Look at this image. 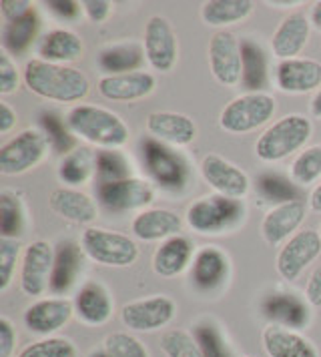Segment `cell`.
I'll list each match as a JSON object with an SVG mask.
<instances>
[{
  "instance_id": "44dd1931",
  "label": "cell",
  "mask_w": 321,
  "mask_h": 357,
  "mask_svg": "<svg viewBox=\"0 0 321 357\" xmlns=\"http://www.w3.org/2000/svg\"><path fill=\"white\" fill-rule=\"evenodd\" d=\"M183 221L169 209H147L141 211L130 223V231L141 241H165L181 235Z\"/></svg>"
},
{
  "instance_id": "6da1fadb",
  "label": "cell",
  "mask_w": 321,
  "mask_h": 357,
  "mask_svg": "<svg viewBox=\"0 0 321 357\" xmlns=\"http://www.w3.org/2000/svg\"><path fill=\"white\" fill-rule=\"evenodd\" d=\"M24 82L34 95L57 100V102H77L89 95V79L79 68L66 65H54L43 59H32L24 66Z\"/></svg>"
},
{
  "instance_id": "6f0895ef",
  "label": "cell",
  "mask_w": 321,
  "mask_h": 357,
  "mask_svg": "<svg viewBox=\"0 0 321 357\" xmlns=\"http://www.w3.org/2000/svg\"><path fill=\"white\" fill-rule=\"evenodd\" d=\"M269 4H275V6H293V4H295V2H269Z\"/></svg>"
},
{
  "instance_id": "5b68a950",
  "label": "cell",
  "mask_w": 321,
  "mask_h": 357,
  "mask_svg": "<svg viewBox=\"0 0 321 357\" xmlns=\"http://www.w3.org/2000/svg\"><path fill=\"white\" fill-rule=\"evenodd\" d=\"M80 247L87 257L107 267H128L139 257V247L128 235L109 229H87L80 237Z\"/></svg>"
},
{
  "instance_id": "ac0fdd59",
  "label": "cell",
  "mask_w": 321,
  "mask_h": 357,
  "mask_svg": "<svg viewBox=\"0 0 321 357\" xmlns=\"http://www.w3.org/2000/svg\"><path fill=\"white\" fill-rule=\"evenodd\" d=\"M304 219V201L293 199V201H288V203H279L277 207H273L271 211L263 217V223H261L263 239L269 245H279L283 241H289L295 235V231L301 227Z\"/></svg>"
},
{
  "instance_id": "f546056e",
  "label": "cell",
  "mask_w": 321,
  "mask_h": 357,
  "mask_svg": "<svg viewBox=\"0 0 321 357\" xmlns=\"http://www.w3.org/2000/svg\"><path fill=\"white\" fill-rule=\"evenodd\" d=\"M82 247H77L75 243H63L57 249L50 273V291L61 295L73 287L82 267Z\"/></svg>"
},
{
  "instance_id": "52a82bcc",
  "label": "cell",
  "mask_w": 321,
  "mask_h": 357,
  "mask_svg": "<svg viewBox=\"0 0 321 357\" xmlns=\"http://www.w3.org/2000/svg\"><path fill=\"white\" fill-rule=\"evenodd\" d=\"M275 113V98L265 93H247L233 98L219 116V125L227 132H249L263 127Z\"/></svg>"
},
{
  "instance_id": "5bb4252c",
  "label": "cell",
  "mask_w": 321,
  "mask_h": 357,
  "mask_svg": "<svg viewBox=\"0 0 321 357\" xmlns=\"http://www.w3.org/2000/svg\"><path fill=\"white\" fill-rule=\"evenodd\" d=\"M175 311L177 305L171 297L155 295L127 303L121 311V317L123 324L135 331H155L169 324L175 317Z\"/></svg>"
},
{
  "instance_id": "680465c9",
  "label": "cell",
  "mask_w": 321,
  "mask_h": 357,
  "mask_svg": "<svg viewBox=\"0 0 321 357\" xmlns=\"http://www.w3.org/2000/svg\"><path fill=\"white\" fill-rule=\"evenodd\" d=\"M91 357H109V356H107V351H98V354H93Z\"/></svg>"
},
{
  "instance_id": "7c38bea8",
  "label": "cell",
  "mask_w": 321,
  "mask_h": 357,
  "mask_svg": "<svg viewBox=\"0 0 321 357\" xmlns=\"http://www.w3.org/2000/svg\"><path fill=\"white\" fill-rule=\"evenodd\" d=\"M54 265V251L47 241H32L22 255L20 289L24 295H43L50 287V273Z\"/></svg>"
},
{
  "instance_id": "836d02e7",
  "label": "cell",
  "mask_w": 321,
  "mask_h": 357,
  "mask_svg": "<svg viewBox=\"0 0 321 357\" xmlns=\"http://www.w3.org/2000/svg\"><path fill=\"white\" fill-rule=\"evenodd\" d=\"M143 52L139 45H117L100 52V66L109 70V75H125L135 73L143 65Z\"/></svg>"
},
{
  "instance_id": "4fadbf2b",
  "label": "cell",
  "mask_w": 321,
  "mask_h": 357,
  "mask_svg": "<svg viewBox=\"0 0 321 357\" xmlns=\"http://www.w3.org/2000/svg\"><path fill=\"white\" fill-rule=\"evenodd\" d=\"M98 199L109 211L125 213L149 205L155 199V191L143 178L128 177L98 185Z\"/></svg>"
},
{
  "instance_id": "d590c367",
  "label": "cell",
  "mask_w": 321,
  "mask_h": 357,
  "mask_svg": "<svg viewBox=\"0 0 321 357\" xmlns=\"http://www.w3.org/2000/svg\"><path fill=\"white\" fill-rule=\"evenodd\" d=\"M27 211L22 201L13 191H0V235L4 239H18L24 233Z\"/></svg>"
},
{
  "instance_id": "7dc6e473",
  "label": "cell",
  "mask_w": 321,
  "mask_h": 357,
  "mask_svg": "<svg viewBox=\"0 0 321 357\" xmlns=\"http://www.w3.org/2000/svg\"><path fill=\"white\" fill-rule=\"evenodd\" d=\"M16 345V331L8 317H0V357H10Z\"/></svg>"
},
{
  "instance_id": "4316f807",
  "label": "cell",
  "mask_w": 321,
  "mask_h": 357,
  "mask_svg": "<svg viewBox=\"0 0 321 357\" xmlns=\"http://www.w3.org/2000/svg\"><path fill=\"white\" fill-rule=\"evenodd\" d=\"M48 205L50 209L61 215L66 221L73 223H93L96 219V203L87 195L80 193L77 189H68V187H59L54 189L48 197Z\"/></svg>"
},
{
  "instance_id": "60d3db41",
  "label": "cell",
  "mask_w": 321,
  "mask_h": 357,
  "mask_svg": "<svg viewBox=\"0 0 321 357\" xmlns=\"http://www.w3.org/2000/svg\"><path fill=\"white\" fill-rule=\"evenodd\" d=\"M105 351L109 357H149V351L141 341L128 333H111L105 340Z\"/></svg>"
},
{
  "instance_id": "f6af8a7d",
  "label": "cell",
  "mask_w": 321,
  "mask_h": 357,
  "mask_svg": "<svg viewBox=\"0 0 321 357\" xmlns=\"http://www.w3.org/2000/svg\"><path fill=\"white\" fill-rule=\"evenodd\" d=\"M43 123H45V129H47V137L48 141L54 145V149H59V151H63V153H70L68 149L73 146V137L66 132V129L63 127V123L59 121V116L57 114H43Z\"/></svg>"
},
{
  "instance_id": "91938a15",
  "label": "cell",
  "mask_w": 321,
  "mask_h": 357,
  "mask_svg": "<svg viewBox=\"0 0 321 357\" xmlns=\"http://www.w3.org/2000/svg\"><path fill=\"white\" fill-rule=\"evenodd\" d=\"M247 357H251V356H247Z\"/></svg>"
},
{
  "instance_id": "9c48e42d",
  "label": "cell",
  "mask_w": 321,
  "mask_h": 357,
  "mask_svg": "<svg viewBox=\"0 0 321 357\" xmlns=\"http://www.w3.org/2000/svg\"><path fill=\"white\" fill-rule=\"evenodd\" d=\"M144 56L149 65L159 73L173 70L179 59L177 34L165 17H151L144 24Z\"/></svg>"
},
{
  "instance_id": "4dcf8cb0",
  "label": "cell",
  "mask_w": 321,
  "mask_h": 357,
  "mask_svg": "<svg viewBox=\"0 0 321 357\" xmlns=\"http://www.w3.org/2000/svg\"><path fill=\"white\" fill-rule=\"evenodd\" d=\"M255 8L251 0H211L201 6V17L209 26H227L249 17Z\"/></svg>"
},
{
  "instance_id": "8fae6325",
  "label": "cell",
  "mask_w": 321,
  "mask_h": 357,
  "mask_svg": "<svg viewBox=\"0 0 321 357\" xmlns=\"http://www.w3.org/2000/svg\"><path fill=\"white\" fill-rule=\"evenodd\" d=\"M144 165L149 169V175L159 183L165 189H183L187 183V165L177 155L175 151H171L167 145H163L159 141H147L143 145Z\"/></svg>"
},
{
  "instance_id": "db71d44e",
  "label": "cell",
  "mask_w": 321,
  "mask_h": 357,
  "mask_svg": "<svg viewBox=\"0 0 321 357\" xmlns=\"http://www.w3.org/2000/svg\"><path fill=\"white\" fill-rule=\"evenodd\" d=\"M309 205H311V209L313 211H320L321 213V183L313 189V193L309 197Z\"/></svg>"
},
{
  "instance_id": "83f0119b",
  "label": "cell",
  "mask_w": 321,
  "mask_h": 357,
  "mask_svg": "<svg viewBox=\"0 0 321 357\" xmlns=\"http://www.w3.org/2000/svg\"><path fill=\"white\" fill-rule=\"evenodd\" d=\"M193 257V245L187 237L175 235L165 239L153 255V269L160 277H175L189 265Z\"/></svg>"
},
{
  "instance_id": "f35d334b",
  "label": "cell",
  "mask_w": 321,
  "mask_h": 357,
  "mask_svg": "<svg viewBox=\"0 0 321 357\" xmlns=\"http://www.w3.org/2000/svg\"><path fill=\"white\" fill-rule=\"evenodd\" d=\"M18 357H77V347L64 337H48L27 345Z\"/></svg>"
},
{
  "instance_id": "11a10c76",
  "label": "cell",
  "mask_w": 321,
  "mask_h": 357,
  "mask_svg": "<svg viewBox=\"0 0 321 357\" xmlns=\"http://www.w3.org/2000/svg\"><path fill=\"white\" fill-rule=\"evenodd\" d=\"M311 24L321 33V0L315 2L313 8H311Z\"/></svg>"
},
{
  "instance_id": "cb8c5ba5",
  "label": "cell",
  "mask_w": 321,
  "mask_h": 357,
  "mask_svg": "<svg viewBox=\"0 0 321 357\" xmlns=\"http://www.w3.org/2000/svg\"><path fill=\"white\" fill-rule=\"evenodd\" d=\"M263 313L273 325L301 329L309 324V307L293 293H273L263 301Z\"/></svg>"
},
{
  "instance_id": "e0dca14e",
  "label": "cell",
  "mask_w": 321,
  "mask_h": 357,
  "mask_svg": "<svg viewBox=\"0 0 321 357\" xmlns=\"http://www.w3.org/2000/svg\"><path fill=\"white\" fill-rule=\"evenodd\" d=\"M155 86H157L155 77L144 70H135V73H125V75H107L96 84L103 97L109 100H119V102L149 97L155 91Z\"/></svg>"
},
{
  "instance_id": "ab89813d",
  "label": "cell",
  "mask_w": 321,
  "mask_h": 357,
  "mask_svg": "<svg viewBox=\"0 0 321 357\" xmlns=\"http://www.w3.org/2000/svg\"><path fill=\"white\" fill-rule=\"evenodd\" d=\"M96 175L100 185L128 178V165L125 157L117 151H103L96 155Z\"/></svg>"
},
{
  "instance_id": "681fc988",
  "label": "cell",
  "mask_w": 321,
  "mask_h": 357,
  "mask_svg": "<svg viewBox=\"0 0 321 357\" xmlns=\"http://www.w3.org/2000/svg\"><path fill=\"white\" fill-rule=\"evenodd\" d=\"M82 10L89 17V20L103 22V20L111 17L112 6L111 2H107V0H87V2H82Z\"/></svg>"
},
{
  "instance_id": "7402d4cb",
  "label": "cell",
  "mask_w": 321,
  "mask_h": 357,
  "mask_svg": "<svg viewBox=\"0 0 321 357\" xmlns=\"http://www.w3.org/2000/svg\"><path fill=\"white\" fill-rule=\"evenodd\" d=\"M229 277V259L217 247H203L197 251L191 267L193 283L201 291H215Z\"/></svg>"
},
{
  "instance_id": "484cf974",
  "label": "cell",
  "mask_w": 321,
  "mask_h": 357,
  "mask_svg": "<svg viewBox=\"0 0 321 357\" xmlns=\"http://www.w3.org/2000/svg\"><path fill=\"white\" fill-rule=\"evenodd\" d=\"M75 313L87 325H103L111 319L112 299L103 283H87L75 297Z\"/></svg>"
},
{
  "instance_id": "e575fe53",
  "label": "cell",
  "mask_w": 321,
  "mask_h": 357,
  "mask_svg": "<svg viewBox=\"0 0 321 357\" xmlns=\"http://www.w3.org/2000/svg\"><path fill=\"white\" fill-rule=\"evenodd\" d=\"M241 54H243V79L241 82L251 93H259L267 84V65L265 54L259 45L253 40L241 43Z\"/></svg>"
},
{
  "instance_id": "ffe728a7",
  "label": "cell",
  "mask_w": 321,
  "mask_h": 357,
  "mask_svg": "<svg viewBox=\"0 0 321 357\" xmlns=\"http://www.w3.org/2000/svg\"><path fill=\"white\" fill-rule=\"evenodd\" d=\"M275 81L283 93L301 95L315 91L321 84V65L311 59L281 61L275 70Z\"/></svg>"
},
{
  "instance_id": "ee69618b",
  "label": "cell",
  "mask_w": 321,
  "mask_h": 357,
  "mask_svg": "<svg viewBox=\"0 0 321 357\" xmlns=\"http://www.w3.org/2000/svg\"><path fill=\"white\" fill-rule=\"evenodd\" d=\"M261 193L271 199V201H279V203H288L297 199L295 187L289 183L288 178L279 177V175H265L261 177Z\"/></svg>"
},
{
  "instance_id": "74e56055",
  "label": "cell",
  "mask_w": 321,
  "mask_h": 357,
  "mask_svg": "<svg viewBox=\"0 0 321 357\" xmlns=\"http://www.w3.org/2000/svg\"><path fill=\"white\" fill-rule=\"evenodd\" d=\"M160 347L167 354V357H205L195 335H191L189 331H183V329L167 331L160 340Z\"/></svg>"
},
{
  "instance_id": "9a60e30c",
  "label": "cell",
  "mask_w": 321,
  "mask_h": 357,
  "mask_svg": "<svg viewBox=\"0 0 321 357\" xmlns=\"http://www.w3.org/2000/svg\"><path fill=\"white\" fill-rule=\"evenodd\" d=\"M201 175L217 191V195L241 199L249 191V177L241 171L239 167L225 161L217 153H209L203 157Z\"/></svg>"
},
{
  "instance_id": "d6a6232c",
  "label": "cell",
  "mask_w": 321,
  "mask_h": 357,
  "mask_svg": "<svg viewBox=\"0 0 321 357\" xmlns=\"http://www.w3.org/2000/svg\"><path fill=\"white\" fill-rule=\"evenodd\" d=\"M93 171H96V155H93L91 149L80 146L73 149L59 165V177L66 185H82L87 183Z\"/></svg>"
},
{
  "instance_id": "f1b7e54d",
  "label": "cell",
  "mask_w": 321,
  "mask_h": 357,
  "mask_svg": "<svg viewBox=\"0 0 321 357\" xmlns=\"http://www.w3.org/2000/svg\"><path fill=\"white\" fill-rule=\"evenodd\" d=\"M82 40L79 34L66 29H54L43 38L38 54L43 61L54 63V65H66V63H75L82 56Z\"/></svg>"
},
{
  "instance_id": "ba28073f",
  "label": "cell",
  "mask_w": 321,
  "mask_h": 357,
  "mask_svg": "<svg viewBox=\"0 0 321 357\" xmlns=\"http://www.w3.org/2000/svg\"><path fill=\"white\" fill-rule=\"evenodd\" d=\"M209 66L215 81L225 86H235L243 79L241 43L229 31H219L209 40Z\"/></svg>"
},
{
  "instance_id": "8d00e7d4",
  "label": "cell",
  "mask_w": 321,
  "mask_h": 357,
  "mask_svg": "<svg viewBox=\"0 0 321 357\" xmlns=\"http://www.w3.org/2000/svg\"><path fill=\"white\" fill-rule=\"evenodd\" d=\"M321 177V145L301 151L291 165V178L297 185H311Z\"/></svg>"
},
{
  "instance_id": "2e32d148",
  "label": "cell",
  "mask_w": 321,
  "mask_h": 357,
  "mask_svg": "<svg viewBox=\"0 0 321 357\" xmlns=\"http://www.w3.org/2000/svg\"><path fill=\"white\" fill-rule=\"evenodd\" d=\"M73 311H75V303L66 297L40 299L24 311V325L32 333L50 335L59 331L64 324H68Z\"/></svg>"
},
{
  "instance_id": "3957f363",
  "label": "cell",
  "mask_w": 321,
  "mask_h": 357,
  "mask_svg": "<svg viewBox=\"0 0 321 357\" xmlns=\"http://www.w3.org/2000/svg\"><path fill=\"white\" fill-rule=\"evenodd\" d=\"M313 132L311 121L304 114H288L275 121L257 139L255 153L261 161L275 162L293 155L309 141Z\"/></svg>"
},
{
  "instance_id": "d4e9b609",
  "label": "cell",
  "mask_w": 321,
  "mask_h": 357,
  "mask_svg": "<svg viewBox=\"0 0 321 357\" xmlns=\"http://www.w3.org/2000/svg\"><path fill=\"white\" fill-rule=\"evenodd\" d=\"M263 347L269 357H320L315 345L297 331L281 327V325H269L263 331Z\"/></svg>"
},
{
  "instance_id": "277c9868",
  "label": "cell",
  "mask_w": 321,
  "mask_h": 357,
  "mask_svg": "<svg viewBox=\"0 0 321 357\" xmlns=\"http://www.w3.org/2000/svg\"><path fill=\"white\" fill-rule=\"evenodd\" d=\"M245 217V205L241 199L223 195L201 197L187 209V223L193 231L217 235L235 229Z\"/></svg>"
},
{
  "instance_id": "8992f818",
  "label": "cell",
  "mask_w": 321,
  "mask_h": 357,
  "mask_svg": "<svg viewBox=\"0 0 321 357\" xmlns=\"http://www.w3.org/2000/svg\"><path fill=\"white\" fill-rule=\"evenodd\" d=\"M47 132L40 129H24L13 137L8 143L0 146V173L2 175H20L34 169L47 155Z\"/></svg>"
},
{
  "instance_id": "603a6c76",
  "label": "cell",
  "mask_w": 321,
  "mask_h": 357,
  "mask_svg": "<svg viewBox=\"0 0 321 357\" xmlns=\"http://www.w3.org/2000/svg\"><path fill=\"white\" fill-rule=\"evenodd\" d=\"M309 26H311V22L301 13H295V15L283 18L271 38V49L275 56H279L281 61L297 59V54H301V50L307 45Z\"/></svg>"
},
{
  "instance_id": "7a4b0ae2",
  "label": "cell",
  "mask_w": 321,
  "mask_h": 357,
  "mask_svg": "<svg viewBox=\"0 0 321 357\" xmlns=\"http://www.w3.org/2000/svg\"><path fill=\"white\" fill-rule=\"evenodd\" d=\"M66 127L80 139L107 149H119L127 145L128 127L125 121L95 105H77L66 114Z\"/></svg>"
},
{
  "instance_id": "816d5d0a",
  "label": "cell",
  "mask_w": 321,
  "mask_h": 357,
  "mask_svg": "<svg viewBox=\"0 0 321 357\" xmlns=\"http://www.w3.org/2000/svg\"><path fill=\"white\" fill-rule=\"evenodd\" d=\"M47 6L61 18H75L80 10L79 4L73 0H64V2L63 0H54V2H48Z\"/></svg>"
},
{
  "instance_id": "d6986e66",
  "label": "cell",
  "mask_w": 321,
  "mask_h": 357,
  "mask_svg": "<svg viewBox=\"0 0 321 357\" xmlns=\"http://www.w3.org/2000/svg\"><path fill=\"white\" fill-rule=\"evenodd\" d=\"M147 130L159 143L185 146L191 145L197 137V125L187 114L157 111L147 116Z\"/></svg>"
},
{
  "instance_id": "c3c4849f",
  "label": "cell",
  "mask_w": 321,
  "mask_h": 357,
  "mask_svg": "<svg viewBox=\"0 0 321 357\" xmlns=\"http://www.w3.org/2000/svg\"><path fill=\"white\" fill-rule=\"evenodd\" d=\"M0 10H2V17L6 22H13V20H18L24 15H29L32 10V4L29 0H2Z\"/></svg>"
},
{
  "instance_id": "1f68e13d",
  "label": "cell",
  "mask_w": 321,
  "mask_h": 357,
  "mask_svg": "<svg viewBox=\"0 0 321 357\" xmlns=\"http://www.w3.org/2000/svg\"><path fill=\"white\" fill-rule=\"evenodd\" d=\"M38 26H40V18H38L34 8L18 20L4 22V26H2V49L8 54L10 52L22 54L34 43Z\"/></svg>"
},
{
  "instance_id": "f5cc1de1",
  "label": "cell",
  "mask_w": 321,
  "mask_h": 357,
  "mask_svg": "<svg viewBox=\"0 0 321 357\" xmlns=\"http://www.w3.org/2000/svg\"><path fill=\"white\" fill-rule=\"evenodd\" d=\"M16 121H18V114H16L15 109L6 100H2L0 102V132L6 135L8 130L15 127Z\"/></svg>"
},
{
  "instance_id": "9f6ffc18",
  "label": "cell",
  "mask_w": 321,
  "mask_h": 357,
  "mask_svg": "<svg viewBox=\"0 0 321 357\" xmlns=\"http://www.w3.org/2000/svg\"><path fill=\"white\" fill-rule=\"evenodd\" d=\"M311 113L321 119V89L315 93V97L311 100Z\"/></svg>"
},
{
  "instance_id": "b9f144b4",
  "label": "cell",
  "mask_w": 321,
  "mask_h": 357,
  "mask_svg": "<svg viewBox=\"0 0 321 357\" xmlns=\"http://www.w3.org/2000/svg\"><path fill=\"white\" fill-rule=\"evenodd\" d=\"M195 340L199 341L205 357H233L221 333L213 325H199L195 329Z\"/></svg>"
},
{
  "instance_id": "f907efd6",
  "label": "cell",
  "mask_w": 321,
  "mask_h": 357,
  "mask_svg": "<svg viewBox=\"0 0 321 357\" xmlns=\"http://www.w3.org/2000/svg\"><path fill=\"white\" fill-rule=\"evenodd\" d=\"M305 297L311 305L321 307V265L309 277L307 287H305Z\"/></svg>"
},
{
  "instance_id": "bcb514c9",
  "label": "cell",
  "mask_w": 321,
  "mask_h": 357,
  "mask_svg": "<svg viewBox=\"0 0 321 357\" xmlns=\"http://www.w3.org/2000/svg\"><path fill=\"white\" fill-rule=\"evenodd\" d=\"M18 82H20V77H18V70H16V65L13 63L10 54L6 50H0V93L2 95H10L18 89Z\"/></svg>"
},
{
  "instance_id": "7bdbcfd3",
  "label": "cell",
  "mask_w": 321,
  "mask_h": 357,
  "mask_svg": "<svg viewBox=\"0 0 321 357\" xmlns=\"http://www.w3.org/2000/svg\"><path fill=\"white\" fill-rule=\"evenodd\" d=\"M20 245L16 239H0V291H6L16 269Z\"/></svg>"
},
{
  "instance_id": "30bf717a",
  "label": "cell",
  "mask_w": 321,
  "mask_h": 357,
  "mask_svg": "<svg viewBox=\"0 0 321 357\" xmlns=\"http://www.w3.org/2000/svg\"><path fill=\"white\" fill-rule=\"evenodd\" d=\"M321 253V235L305 229L295 233L277 253V271L288 281H295Z\"/></svg>"
}]
</instances>
